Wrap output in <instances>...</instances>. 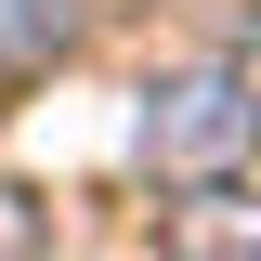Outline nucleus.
<instances>
[{"label":"nucleus","instance_id":"nucleus-4","mask_svg":"<svg viewBox=\"0 0 261 261\" xmlns=\"http://www.w3.org/2000/svg\"><path fill=\"white\" fill-rule=\"evenodd\" d=\"M0 261H53V209L27 183H0Z\"/></svg>","mask_w":261,"mask_h":261},{"label":"nucleus","instance_id":"nucleus-3","mask_svg":"<svg viewBox=\"0 0 261 261\" xmlns=\"http://www.w3.org/2000/svg\"><path fill=\"white\" fill-rule=\"evenodd\" d=\"M79 39V0H0V65H53Z\"/></svg>","mask_w":261,"mask_h":261},{"label":"nucleus","instance_id":"nucleus-2","mask_svg":"<svg viewBox=\"0 0 261 261\" xmlns=\"http://www.w3.org/2000/svg\"><path fill=\"white\" fill-rule=\"evenodd\" d=\"M157 261H261V196L248 183H183L157 209Z\"/></svg>","mask_w":261,"mask_h":261},{"label":"nucleus","instance_id":"nucleus-1","mask_svg":"<svg viewBox=\"0 0 261 261\" xmlns=\"http://www.w3.org/2000/svg\"><path fill=\"white\" fill-rule=\"evenodd\" d=\"M248 144H261V92L222 79V65H196V79L144 92V170H170V183H235Z\"/></svg>","mask_w":261,"mask_h":261}]
</instances>
